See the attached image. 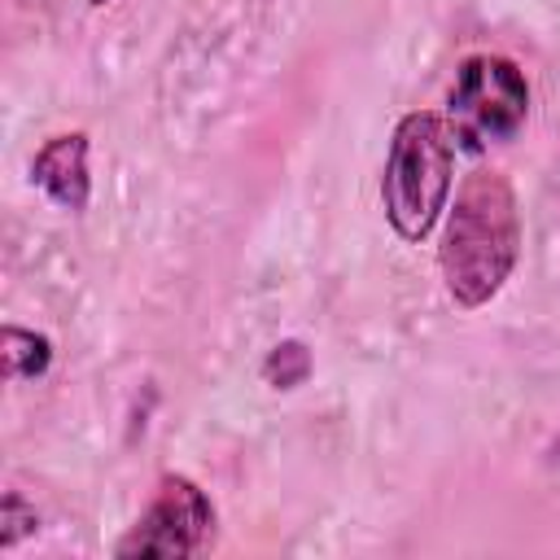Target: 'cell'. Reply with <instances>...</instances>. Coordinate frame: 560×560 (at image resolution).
<instances>
[{
	"label": "cell",
	"mask_w": 560,
	"mask_h": 560,
	"mask_svg": "<svg viewBox=\"0 0 560 560\" xmlns=\"http://www.w3.org/2000/svg\"><path fill=\"white\" fill-rule=\"evenodd\" d=\"M442 219H446L442 245H438L442 284L455 306L477 311L503 293V284L521 262L516 188L499 166H477L464 175Z\"/></svg>",
	"instance_id": "6da1fadb"
},
{
	"label": "cell",
	"mask_w": 560,
	"mask_h": 560,
	"mask_svg": "<svg viewBox=\"0 0 560 560\" xmlns=\"http://www.w3.org/2000/svg\"><path fill=\"white\" fill-rule=\"evenodd\" d=\"M455 136L442 114L411 109L394 122L385 171H381V206L398 241L420 245L442 223L455 192Z\"/></svg>",
	"instance_id": "7a4b0ae2"
},
{
	"label": "cell",
	"mask_w": 560,
	"mask_h": 560,
	"mask_svg": "<svg viewBox=\"0 0 560 560\" xmlns=\"http://www.w3.org/2000/svg\"><path fill=\"white\" fill-rule=\"evenodd\" d=\"M446 127L459 149L486 153L490 144L516 140L529 118V79L503 52H472L459 61L446 88Z\"/></svg>",
	"instance_id": "3957f363"
},
{
	"label": "cell",
	"mask_w": 560,
	"mask_h": 560,
	"mask_svg": "<svg viewBox=\"0 0 560 560\" xmlns=\"http://www.w3.org/2000/svg\"><path fill=\"white\" fill-rule=\"evenodd\" d=\"M214 503L210 494L184 477V472H166L149 499V508L136 516V525L114 542L118 560H136V556H162V560H184L210 547L214 538Z\"/></svg>",
	"instance_id": "277c9868"
},
{
	"label": "cell",
	"mask_w": 560,
	"mask_h": 560,
	"mask_svg": "<svg viewBox=\"0 0 560 560\" xmlns=\"http://www.w3.org/2000/svg\"><path fill=\"white\" fill-rule=\"evenodd\" d=\"M31 184L57 206V210H88L92 175H88V131H61L48 136L31 158Z\"/></svg>",
	"instance_id": "5b68a950"
},
{
	"label": "cell",
	"mask_w": 560,
	"mask_h": 560,
	"mask_svg": "<svg viewBox=\"0 0 560 560\" xmlns=\"http://www.w3.org/2000/svg\"><path fill=\"white\" fill-rule=\"evenodd\" d=\"M0 354H4V376L9 381H39L52 368V341L44 332H35V328L4 324Z\"/></svg>",
	"instance_id": "8992f818"
},
{
	"label": "cell",
	"mask_w": 560,
	"mask_h": 560,
	"mask_svg": "<svg viewBox=\"0 0 560 560\" xmlns=\"http://www.w3.org/2000/svg\"><path fill=\"white\" fill-rule=\"evenodd\" d=\"M306 376H311V350H306V341L284 337V341H276V346L267 350V359H262V381H267L271 389H298Z\"/></svg>",
	"instance_id": "52a82bcc"
},
{
	"label": "cell",
	"mask_w": 560,
	"mask_h": 560,
	"mask_svg": "<svg viewBox=\"0 0 560 560\" xmlns=\"http://www.w3.org/2000/svg\"><path fill=\"white\" fill-rule=\"evenodd\" d=\"M35 525H39L35 508L18 490H4V499H0V551H13L26 534H35Z\"/></svg>",
	"instance_id": "ba28073f"
},
{
	"label": "cell",
	"mask_w": 560,
	"mask_h": 560,
	"mask_svg": "<svg viewBox=\"0 0 560 560\" xmlns=\"http://www.w3.org/2000/svg\"><path fill=\"white\" fill-rule=\"evenodd\" d=\"M551 459H556V464H560V438H556V446H551Z\"/></svg>",
	"instance_id": "9c48e42d"
},
{
	"label": "cell",
	"mask_w": 560,
	"mask_h": 560,
	"mask_svg": "<svg viewBox=\"0 0 560 560\" xmlns=\"http://www.w3.org/2000/svg\"><path fill=\"white\" fill-rule=\"evenodd\" d=\"M88 4H96V9H101V4H109V0H88Z\"/></svg>",
	"instance_id": "30bf717a"
}]
</instances>
